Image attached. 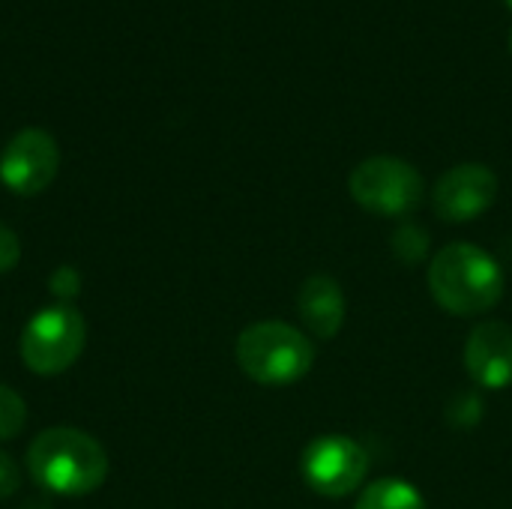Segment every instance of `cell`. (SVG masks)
Segmentation results:
<instances>
[{
	"label": "cell",
	"instance_id": "cell-14",
	"mask_svg": "<svg viewBox=\"0 0 512 509\" xmlns=\"http://www.w3.org/2000/svg\"><path fill=\"white\" fill-rule=\"evenodd\" d=\"M18 258H21V240L9 225L0 222V273H9L18 264Z\"/></svg>",
	"mask_w": 512,
	"mask_h": 509
},
{
	"label": "cell",
	"instance_id": "cell-10",
	"mask_svg": "<svg viewBox=\"0 0 512 509\" xmlns=\"http://www.w3.org/2000/svg\"><path fill=\"white\" fill-rule=\"evenodd\" d=\"M297 312H300V321L306 324V330L312 333V339H321V342L336 339V333L345 324V312H348L342 285L324 273L309 276L297 291Z\"/></svg>",
	"mask_w": 512,
	"mask_h": 509
},
{
	"label": "cell",
	"instance_id": "cell-4",
	"mask_svg": "<svg viewBox=\"0 0 512 509\" xmlns=\"http://www.w3.org/2000/svg\"><path fill=\"white\" fill-rule=\"evenodd\" d=\"M84 345H87L84 315L69 303H57V306L36 312L27 321L21 342H18V351H21V360L30 372L60 375L69 366H75Z\"/></svg>",
	"mask_w": 512,
	"mask_h": 509
},
{
	"label": "cell",
	"instance_id": "cell-12",
	"mask_svg": "<svg viewBox=\"0 0 512 509\" xmlns=\"http://www.w3.org/2000/svg\"><path fill=\"white\" fill-rule=\"evenodd\" d=\"M24 423H27L24 399L12 387L0 384V441H12L24 429Z\"/></svg>",
	"mask_w": 512,
	"mask_h": 509
},
{
	"label": "cell",
	"instance_id": "cell-15",
	"mask_svg": "<svg viewBox=\"0 0 512 509\" xmlns=\"http://www.w3.org/2000/svg\"><path fill=\"white\" fill-rule=\"evenodd\" d=\"M18 483H21V474H18V465L12 462L9 453L0 450V501L12 498L18 492Z\"/></svg>",
	"mask_w": 512,
	"mask_h": 509
},
{
	"label": "cell",
	"instance_id": "cell-8",
	"mask_svg": "<svg viewBox=\"0 0 512 509\" xmlns=\"http://www.w3.org/2000/svg\"><path fill=\"white\" fill-rule=\"evenodd\" d=\"M498 198V177L492 168L477 165V162H465L450 168L432 192V207L435 213L450 222V225H462V222H474L480 219Z\"/></svg>",
	"mask_w": 512,
	"mask_h": 509
},
{
	"label": "cell",
	"instance_id": "cell-13",
	"mask_svg": "<svg viewBox=\"0 0 512 509\" xmlns=\"http://www.w3.org/2000/svg\"><path fill=\"white\" fill-rule=\"evenodd\" d=\"M51 294L60 300V303H69L78 291H81V276H78V270L75 267H57L54 270V276H51Z\"/></svg>",
	"mask_w": 512,
	"mask_h": 509
},
{
	"label": "cell",
	"instance_id": "cell-1",
	"mask_svg": "<svg viewBox=\"0 0 512 509\" xmlns=\"http://www.w3.org/2000/svg\"><path fill=\"white\" fill-rule=\"evenodd\" d=\"M429 291L444 312L456 318H474L501 303L507 276L495 255L459 240L435 252L429 264Z\"/></svg>",
	"mask_w": 512,
	"mask_h": 509
},
{
	"label": "cell",
	"instance_id": "cell-16",
	"mask_svg": "<svg viewBox=\"0 0 512 509\" xmlns=\"http://www.w3.org/2000/svg\"><path fill=\"white\" fill-rule=\"evenodd\" d=\"M504 3H507V6H510V9H512V0H504Z\"/></svg>",
	"mask_w": 512,
	"mask_h": 509
},
{
	"label": "cell",
	"instance_id": "cell-5",
	"mask_svg": "<svg viewBox=\"0 0 512 509\" xmlns=\"http://www.w3.org/2000/svg\"><path fill=\"white\" fill-rule=\"evenodd\" d=\"M348 192L363 210L384 219H399L420 207L423 177L399 156H372L351 171Z\"/></svg>",
	"mask_w": 512,
	"mask_h": 509
},
{
	"label": "cell",
	"instance_id": "cell-11",
	"mask_svg": "<svg viewBox=\"0 0 512 509\" xmlns=\"http://www.w3.org/2000/svg\"><path fill=\"white\" fill-rule=\"evenodd\" d=\"M354 509H426V501L408 480L384 477L363 489Z\"/></svg>",
	"mask_w": 512,
	"mask_h": 509
},
{
	"label": "cell",
	"instance_id": "cell-2",
	"mask_svg": "<svg viewBox=\"0 0 512 509\" xmlns=\"http://www.w3.org/2000/svg\"><path fill=\"white\" fill-rule=\"evenodd\" d=\"M27 471L42 489L66 498H81L105 483L108 453L93 435L72 426H54L30 441Z\"/></svg>",
	"mask_w": 512,
	"mask_h": 509
},
{
	"label": "cell",
	"instance_id": "cell-6",
	"mask_svg": "<svg viewBox=\"0 0 512 509\" xmlns=\"http://www.w3.org/2000/svg\"><path fill=\"white\" fill-rule=\"evenodd\" d=\"M300 474L315 495L345 498L357 492L360 483L366 480L369 456L348 435H321L303 450Z\"/></svg>",
	"mask_w": 512,
	"mask_h": 509
},
{
	"label": "cell",
	"instance_id": "cell-7",
	"mask_svg": "<svg viewBox=\"0 0 512 509\" xmlns=\"http://www.w3.org/2000/svg\"><path fill=\"white\" fill-rule=\"evenodd\" d=\"M60 168V147L45 129H21L0 153V180L15 195H39L51 186Z\"/></svg>",
	"mask_w": 512,
	"mask_h": 509
},
{
	"label": "cell",
	"instance_id": "cell-3",
	"mask_svg": "<svg viewBox=\"0 0 512 509\" xmlns=\"http://www.w3.org/2000/svg\"><path fill=\"white\" fill-rule=\"evenodd\" d=\"M237 366L261 387H291L315 366V345L306 333L282 321H258L237 339Z\"/></svg>",
	"mask_w": 512,
	"mask_h": 509
},
{
	"label": "cell",
	"instance_id": "cell-9",
	"mask_svg": "<svg viewBox=\"0 0 512 509\" xmlns=\"http://www.w3.org/2000/svg\"><path fill=\"white\" fill-rule=\"evenodd\" d=\"M465 369L483 390L512 387V327L504 321H483L465 342Z\"/></svg>",
	"mask_w": 512,
	"mask_h": 509
}]
</instances>
